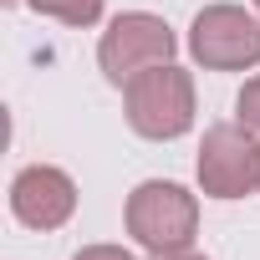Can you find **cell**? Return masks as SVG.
Segmentation results:
<instances>
[{
	"mask_svg": "<svg viewBox=\"0 0 260 260\" xmlns=\"http://www.w3.org/2000/svg\"><path fill=\"white\" fill-rule=\"evenodd\" d=\"M11 209H16V219L31 224V230H56V224H67L72 209H77V184H72L61 169H51V164H31V169H21L16 184H11Z\"/></svg>",
	"mask_w": 260,
	"mask_h": 260,
	"instance_id": "cell-6",
	"label": "cell"
},
{
	"mask_svg": "<svg viewBox=\"0 0 260 260\" xmlns=\"http://www.w3.org/2000/svg\"><path fill=\"white\" fill-rule=\"evenodd\" d=\"M31 6L61 26H92L102 16V0H31Z\"/></svg>",
	"mask_w": 260,
	"mask_h": 260,
	"instance_id": "cell-7",
	"label": "cell"
},
{
	"mask_svg": "<svg viewBox=\"0 0 260 260\" xmlns=\"http://www.w3.org/2000/svg\"><path fill=\"white\" fill-rule=\"evenodd\" d=\"M255 153H260V143L250 138L245 122H214L204 133V143H199V184H204V194H214V199L250 194L255 174H260Z\"/></svg>",
	"mask_w": 260,
	"mask_h": 260,
	"instance_id": "cell-5",
	"label": "cell"
},
{
	"mask_svg": "<svg viewBox=\"0 0 260 260\" xmlns=\"http://www.w3.org/2000/svg\"><path fill=\"white\" fill-rule=\"evenodd\" d=\"M153 260H209V255H199V250H189V245H184V250H158Z\"/></svg>",
	"mask_w": 260,
	"mask_h": 260,
	"instance_id": "cell-10",
	"label": "cell"
},
{
	"mask_svg": "<svg viewBox=\"0 0 260 260\" xmlns=\"http://www.w3.org/2000/svg\"><path fill=\"white\" fill-rule=\"evenodd\" d=\"M199 230V199L184 184L169 179H148L127 194V235H133L143 250H184L194 245Z\"/></svg>",
	"mask_w": 260,
	"mask_h": 260,
	"instance_id": "cell-2",
	"label": "cell"
},
{
	"mask_svg": "<svg viewBox=\"0 0 260 260\" xmlns=\"http://www.w3.org/2000/svg\"><path fill=\"white\" fill-rule=\"evenodd\" d=\"M255 6H260V0H255Z\"/></svg>",
	"mask_w": 260,
	"mask_h": 260,
	"instance_id": "cell-12",
	"label": "cell"
},
{
	"mask_svg": "<svg viewBox=\"0 0 260 260\" xmlns=\"http://www.w3.org/2000/svg\"><path fill=\"white\" fill-rule=\"evenodd\" d=\"M189 51L209 72H245L260 61V21L240 6H204L189 26Z\"/></svg>",
	"mask_w": 260,
	"mask_h": 260,
	"instance_id": "cell-4",
	"label": "cell"
},
{
	"mask_svg": "<svg viewBox=\"0 0 260 260\" xmlns=\"http://www.w3.org/2000/svg\"><path fill=\"white\" fill-rule=\"evenodd\" d=\"M255 164H260V153H255ZM255 189H260V174H255Z\"/></svg>",
	"mask_w": 260,
	"mask_h": 260,
	"instance_id": "cell-11",
	"label": "cell"
},
{
	"mask_svg": "<svg viewBox=\"0 0 260 260\" xmlns=\"http://www.w3.org/2000/svg\"><path fill=\"white\" fill-rule=\"evenodd\" d=\"M72 260H133L122 245H87V250H77Z\"/></svg>",
	"mask_w": 260,
	"mask_h": 260,
	"instance_id": "cell-9",
	"label": "cell"
},
{
	"mask_svg": "<svg viewBox=\"0 0 260 260\" xmlns=\"http://www.w3.org/2000/svg\"><path fill=\"white\" fill-rule=\"evenodd\" d=\"M97 61H102L107 82L127 87V82H133L138 72L174 61V31H169V21H164V16H148V11H127V16H117V21L102 31Z\"/></svg>",
	"mask_w": 260,
	"mask_h": 260,
	"instance_id": "cell-3",
	"label": "cell"
},
{
	"mask_svg": "<svg viewBox=\"0 0 260 260\" xmlns=\"http://www.w3.org/2000/svg\"><path fill=\"white\" fill-rule=\"evenodd\" d=\"M235 122H245L250 133H260V77H250L235 97Z\"/></svg>",
	"mask_w": 260,
	"mask_h": 260,
	"instance_id": "cell-8",
	"label": "cell"
},
{
	"mask_svg": "<svg viewBox=\"0 0 260 260\" xmlns=\"http://www.w3.org/2000/svg\"><path fill=\"white\" fill-rule=\"evenodd\" d=\"M127 122H133V133H143L153 143L189 133L194 127V77L174 61L138 72L127 82Z\"/></svg>",
	"mask_w": 260,
	"mask_h": 260,
	"instance_id": "cell-1",
	"label": "cell"
}]
</instances>
